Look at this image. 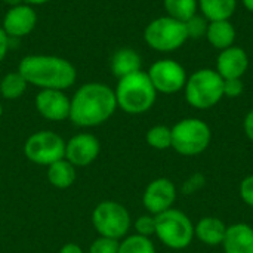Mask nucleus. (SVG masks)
<instances>
[{
	"label": "nucleus",
	"instance_id": "obj_14",
	"mask_svg": "<svg viewBox=\"0 0 253 253\" xmlns=\"http://www.w3.org/2000/svg\"><path fill=\"white\" fill-rule=\"evenodd\" d=\"M37 25V12L27 3L9 7L3 16L1 28L9 39H22L33 33Z\"/></svg>",
	"mask_w": 253,
	"mask_h": 253
},
{
	"label": "nucleus",
	"instance_id": "obj_21",
	"mask_svg": "<svg viewBox=\"0 0 253 253\" xmlns=\"http://www.w3.org/2000/svg\"><path fill=\"white\" fill-rule=\"evenodd\" d=\"M236 7L237 0H199V9L209 22L230 19Z\"/></svg>",
	"mask_w": 253,
	"mask_h": 253
},
{
	"label": "nucleus",
	"instance_id": "obj_32",
	"mask_svg": "<svg viewBox=\"0 0 253 253\" xmlns=\"http://www.w3.org/2000/svg\"><path fill=\"white\" fill-rule=\"evenodd\" d=\"M9 37H7V34L4 33V30L1 28V25H0V64L3 62V59L6 58V55H7V50H9Z\"/></svg>",
	"mask_w": 253,
	"mask_h": 253
},
{
	"label": "nucleus",
	"instance_id": "obj_22",
	"mask_svg": "<svg viewBox=\"0 0 253 253\" xmlns=\"http://www.w3.org/2000/svg\"><path fill=\"white\" fill-rule=\"evenodd\" d=\"M27 87H28V83L18 70L4 74L0 80V95L1 98L9 99V101L21 98L25 93Z\"/></svg>",
	"mask_w": 253,
	"mask_h": 253
},
{
	"label": "nucleus",
	"instance_id": "obj_29",
	"mask_svg": "<svg viewBox=\"0 0 253 253\" xmlns=\"http://www.w3.org/2000/svg\"><path fill=\"white\" fill-rule=\"evenodd\" d=\"M245 90V84L242 79H228L224 80V96L227 98H239Z\"/></svg>",
	"mask_w": 253,
	"mask_h": 253
},
{
	"label": "nucleus",
	"instance_id": "obj_34",
	"mask_svg": "<svg viewBox=\"0 0 253 253\" xmlns=\"http://www.w3.org/2000/svg\"><path fill=\"white\" fill-rule=\"evenodd\" d=\"M58 253H84L83 252V249L77 245V243H65L61 249H59V252Z\"/></svg>",
	"mask_w": 253,
	"mask_h": 253
},
{
	"label": "nucleus",
	"instance_id": "obj_30",
	"mask_svg": "<svg viewBox=\"0 0 253 253\" xmlns=\"http://www.w3.org/2000/svg\"><path fill=\"white\" fill-rule=\"evenodd\" d=\"M239 194H240V199H242L249 208H253V175L246 176V178L240 182Z\"/></svg>",
	"mask_w": 253,
	"mask_h": 253
},
{
	"label": "nucleus",
	"instance_id": "obj_7",
	"mask_svg": "<svg viewBox=\"0 0 253 253\" xmlns=\"http://www.w3.org/2000/svg\"><path fill=\"white\" fill-rule=\"evenodd\" d=\"M145 43L157 52H173L178 50L188 40L185 22H181L168 15L159 16L148 22L144 30Z\"/></svg>",
	"mask_w": 253,
	"mask_h": 253
},
{
	"label": "nucleus",
	"instance_id": "obj_4",
	"mask_svg": "<svg viewBox=\"0 0 253 253\" xmlns=\"http://www.w3.org/2000/svg\"><path fill=\"white\" fill-rule=\"evenodd\" d=\"M184 93L193 108H212L224 98V79L216 70L200 68L187 79Z\"/></svg>",
	"mask_w": 253,
	"mask_h": 253
},
{
	"label": "nucleus",
	"instance_id": "obj_10",
	"mask_svg": "<svg viewBox=\"0 0 253 253\" xmlns=\"http://www.w3.org/2000/svg\"><path fill=\"white\" fill-rule=\"evenodd\" d=\"M157 93L173 95L185 87L187 71L185 68L173 59H159L153 62L147 71Z\"/></svg>",
	"mask_w": 253,
	"mask_h": 253
},
{
	"label": "nucleus",
	"instance_id": "obj_33",
	"mask_svg": "<svg viewBox=\"0 0 253 253\" xmlns=\"http://www.w3.org/2000/svg\"><path fill=\"white\" fill-rule=\"evenodd\" d=\"M243 129H245V133L246 136L253 142V108L246 114L245 117V122H243Z\"/></svg>",
	"mask_w": 253,
	"mask_h": 253
},
{
	"label": "nucleus",
	"instance_id": "obj_2",
	"mask_svg": "<svg viewBox=\"0 0 253 253\" xmlns=\"http://www.w3.org/2000/svg\"><path fill=\"white\" fill-rule=\"evenodd\" d=\"M18 71L28 84L42 89L67 90L77 80V70L67 58L58 55L33 53L24 56Z\"/></svg>",
	"mask_w": 253,
	"mask_h": 253
},
{
	"label": "nucleus",
	"instance_id": "obj_19",
	"mask_svg": "<svg viewBox=\"0 0 253 253\" xmlns=\"http://www.w3.org/2000/svg\"><path fill=\"white\" fill-rule=\"evenodd\" d=\"M208 42L218 50H224L234 44L236 42V28L230 19L224 21H211L208 25L206 36Z\"/></svg>",
	"mask_w": 253,
	"mask_h": 253
},
{
	"label": "nucleus",
	"instance_id": "obj_24",
	"mask_svg": "<svg viewBox=\"0 0 253 253\" xmlns=\"http://www.w3.org/2000/svg\"><path fill=\"white\" fill-rule=\"evenodd\" d=\"M145 141L151 148L159 151L172 148V129L165 125H156L148 129Z\"/></svg>",
	"mask_w": 253,
	"mask_h": 253
},
{
	"label": "nucleus",
	"instance_id": "obj_20",
	"mask_svg": "<svg viewBox=\"0 0 253 253\" xmlns=\"http://www.w3.org/2000/svg\"><path fill=\"white\" fill-rule=\"evenodd\" d=\"M46 176L52 187L58 190H65L76 182L77 172H76V166H73L67 159H61L52 163L50 166H47Z\"/></svg>",
	"mask_w": 253,
	"mask_h": 253
},
{
	"label": "nucleus",
	"instance_id": "obj_15",
	"mask_svg": "<svg viewBox=\"0 0 253 253\" xmlns=\"http://www.w3.org/2000/svg\"><path fill=\"white\" fill-rule=\"evenodd\" d=\"M249 68V56L243 47L230 46L224 50H219L216 58V71L224 79H242Z\"/></svg>",
	"mask_w": 253,
	"mask_h": 253
},
{
	"label": "nucleus",
	"instance_id": "obj_36",
	"mask_svg": "<svg viewBox=\"0 0 253 253\" xmlns=\"http://www.w3.org/2000/svg\"><path fill=\"white\" fill-rule=\"evenodd\" d=\"M9 7H13V6H18V4H22V3H25L24 0H3Z\"/></svg>",
	"mask_w": 253,
	"mask_h": 253
},
{
	"label": "nucleus",
	"instance_id": "obj_27",
	"mask_svg": "<svg viewBox=\"0 0 253 253\" xmlns=\"http://www.w3.org/2000/svg\"><path fill=\"white\" fill-rule=\"evenodd\" d=\"M120 240L98 236L89 246L87 253H119Z\"/></svg>",
	"mask_w": 253,
	"mask_h": 253
},
{
	"label": "nucleus",
	"instance_id": "obj_26",
	"mask_svg": "<svg viewBox=\"0 0 253 253\" xmlns=\"http://www.w3.org/2000/svg\"><path fill=\"white\" fill-rule=\"evenodd\" d=\"M208 25H209V21L203 15L196 13L193 18H190L185 22L188 39H202V37H205L206 31H208Z\"/></svg>",
	"mask_w": 253,
	"mask_h": 253
},
{
	"label": "nucleus",
	"instance_id": "obj_23",
	"mask_svg": "<svg viewBox=\"0 0 253 253\" xmlns=\"http://www.w3.org/2000/svg\"><path fill=\"white\" fill-rule=\"evenodd\" d=\"M166 15L181 22H187L199 10V0H163Z\"/></svg>",
	"mask_w": 253,
	"mask_h": 253
},
{
	"label": "nucleus",
	"instance_id": "obj_8",
	"mask_svg": "<svg viewBox=\"0 0 253 253\" xmlns=\"http://www.w3.org/2000/svg\"><path fill=\"white\" fill-rule=\"evenodd\" d=\"M92 225L98 236L122 240L132 227V218L126 206L114 200H104L92 211Z\"/></svg>",
	"mask_w": 253,
	"mask_h": 253
},
{
	"label": "nucleus",
	"instance_id": "obj_9",
	"mask_svg": "<svg viewBox=\"0 0 253 253\" xmlns=\"http://www.w3.org/2000/svg\"><path fill=\"white\" fill-rule=\"evenodd\" d=\"M24 156L34 165L50 166L65 159V141L53 130H39L31 133L24 144Z\"/></svg>",
	"mask_w": 253,
	"mask_h": 253
},
{
	"label": "nucleus",
	"instance_id": "obj_12",
	"mask_svg": "<svg viewBox=\"0 0 253 253\" xmlns=\"http://www.w3.org/2000/svg\"><path fill=\"white\" fill-rule=\"evenodd\" d=\"M101 153L99 139L89 133L80 132L65 141V159L76 168L92 165Z\"/></svg>",
	"mask_w": 253,
	"mask_h": 253
},
{
	"label": "nucleus",
	"instance_id": "obj_18",
	"mask_svg": "<svg viewBox=\"0 0 253 253\" xmlns=\"http://www.w3.org/2000/svg\"><path fill=\"white\" fill-rule=\"evenodd\" d=\"M111 73L119 79L126 77L129 74H133L136 71L142 70V59L141 55L130 47H122L117 49L111 56Z\"/></svg>",
	"mask_w": 253,
	"mask_h": 253
},
{
	"label": "nucleus",
	"instance_id": "obj_38",
	"mask_svg": "<svg viewBox=\"0 0 253 253\" xmlns=\"http://www.w3.org/2000/svg\"><path fill=\"white\" fill-rule=\"evenodd\" d=\"M1 114H3V105L0 104V117H1Z\"/></svg>",
	"mask_w": 253,
	"mask_h": 253
},
{
	"label": "nucleus",
	"instance_id": "obj_37",
	"mask_svg": "<svg viewBox=\"0 0 253 253\" xmlns=\"http://www.w3.org/2000/svg\"><path fill=\"white\" fill-rule=\"evenodd\" d=\"M243 4L249 12H253V0H243Z\"/></svg>",
	"mask_w": 253,
	"mask_h": 253
},
{
	"label": "nucleus",
	"instance_id": "obj_25",
	"mask_svg": "<svg viewBox=\"0 0 253 253\" xmlns=\"http://www.w3.org/2000/svg\"><path fill=\"white\" fill-rule=\"evenodd\" d=\"M119 253H156V248L150 237L132 234L120 240Z\"/></svg>",
	"mask_w": 253,
	"mask_h": 253
},
{
	"label": "nucleus",
	"instance_id": "obj_1",
	"mask_svg": "<svg viewBox=\"0 0 253 253\" xmlns=\"http://www.w3.org/2000/svg\"><path fill=\"white\" fill-rule=\"evenodd\" d=\"M116 110L114 89L101 82H89L71 96L68 120L79 127H96L108 122Z\"/></svg>",
	"mask_w": 253,
	"mask_h": 253
},
{
	"label": "nucleus",
	"instance_id": "obj_3",
	"mask_svg": "<svg viewBox=\"0 0 253 253\" xmlns=\"http://www.w3.org/2000/svg\"><path fill=\"white\" fill-rule=\"evenodd\" d=\"M114 95L117 108L132 116L147 113L153 108L157 99V90L154 89L147 71L142 70L119 79Z\"/></svg>",
	"mask_w": 253,
	"mask_h": 253
},
{
	"label": "nucleus",
	"instance_id": "obj_31",
	"mask_svg": "<svg viewBox=\"0 0 253 253\" xmlns=\"http://www.w3.org/2000/svg\"><path fill=\"white\" fill-rule=\"evenodd\" d=\"M205 182H206V179H205V176H203L202 173H194V175H191V176L184 182L182 191H184L185 194H194L196 191H199L200 188H203Z\"/></svg>",
	"mask_w": 253,
	"mask_h": 253
},
{
	"label": "nucleus",
	"instance_id": "obj_16",
	"mask_svg": "<svg viewBox=\"0 0 253 253\" xmlns=\"http://www.w3.org/2000/svg\"><path fill=\"white\" fill-rule=\"evenodd\" d=\"M221 246L224 253H253V228L245 222L227 227Z\"/></svg>",
	"mask_w": 253,
	"mask_h": 253
},
{
	"label": "nucleus",
	"instance_id": "obj_13",
	"mask_svg": "<svg viewBox=\"0 0 253 253\" xmlns=\"http://www.w3.org/2000/svg\"><path fill=\"white\" fill-rule=\"evenodd\" d=\"M34 105L37 113L49 122H64L70 117L71 98L65 90L42 89L36 95Z\"/></svg>",
	"mask_w": 253,
	"mask_h": 253
},
{
	"label": "nucleus",
	"instance_id": "obj_11",
	"mask_svg": "<svg viewBox=\"0 0 253 253\" xmlns=\"http://www.w3.org/2000/svg\"><path fill=\"white\" fill-rule=\"evenodd\" d=\"M176 196V187L169 178H156L145 187L142 205L150 215L156 216L172 209Z\"/></svg>",
	"mask_w": 253,
	"mask_h": 253
},
{
	"label": "nucleus",
	"instance_id": "obj_17",
	"mask_svg": "<svg viewBox=\"0 0 253 253\" xmlns=\"http://www.w3.org/2000/svg\"><path fill=\"white\" fill-rule=\"evenodd\" d=\"M227 233V225L216 216H205L194 225V237L206 246H221Z\"/></svg>",
	"mask_w": 253,
	"mask_h": 253
},
{
	"label": "nucleus",
	"instance_id": "obj_6",
	"mask_svg": "<svg viewBox=\"0 0 253 253\" xmlns=\"http://www.w3.org/2000/svg\"><path fill=\"white\" fill-rule=\"evenodd\" d=\"M154 236L166 248L182 251L194 240V224L182 211L172 208L160 215H156Z\"/></svg>",
	"mask_w": 253,
	"mask_h": 253
},
{
	"label": "nucleus",
	"instance_id": "obj_35",
	"mask_svg": "<svg viewBox=\"0 0 253 253\" xmlns=\"http://www.w3.org/2000/svg\"><path fill=\"white\" fill-rule=\"evenodd\" d=\"M27 4H30V6H42V4H46V3H49L50 0H24Z\"/></svg>",
	"mask_w": 253,
	"mask_h": 253
},
{
	"label": "nucleus",
	"instance_id": "obj_5",
	"mask_svg": "<svg viewBox=\"0 0 253 253\" xmlns=\"http://www.w3.org/2000/svg\"><path fill=\"white\" fill-rule=\"evenodd\" d=\"M172 148L185 157H194L208 150L212 141V130L209 125L200 119L188 117L173 125Z\"/></svg>",
	"mask_w": 253,
	"mask_h": 253
},
{
	"label": "nucleus",
	"instance_id": "obj_28",
	"mask_svg": "<svg viewBox=\"0 0 253 253\" xmlns=\"http://www.w3.org/2000/svg\"><path fill=\"white\" fill-rule=\"evenodd\" d=\"M133 228H135V234L144 236V237H151L156 234V216L154 215H141L139 218H136V221L133 222Z\"/></svg>",
	"mask_w": 253,
	"mask_h": 253
}]
</instances>
